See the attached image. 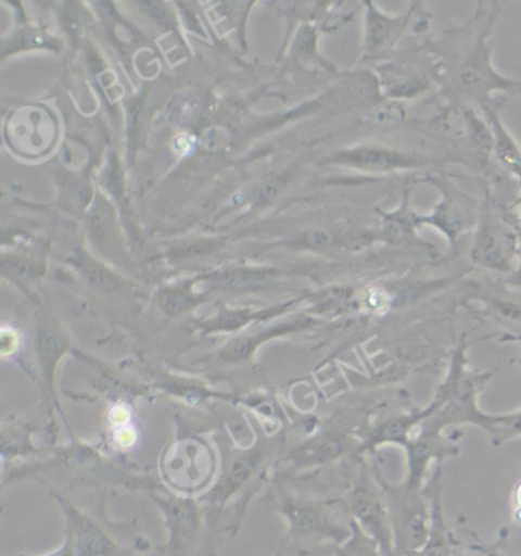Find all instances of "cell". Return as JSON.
Here are the masks:
<instances>
[{"instance_id": "1", "label": "cell", "mask_w": 521, "mask_h": 556, "mask_svg": "<svg viewBox=\"0 0 521 556\" xmlns=\"http://www.w3.org/2000/svg\"><path fill=\"white\" fill-rule=\"evenodd\" d=\"M467 348L468 343L462 341L453 352L447 377L437 387L442 405L418 427L406 448L408 472L404 480L411 486L423 488L431 462L460 453L459 445L442 434L444 428L472 424L488 433L493 426L494 416L479 408L478 397L496 371L468 367Z\"/></svg>"}, {"instance_id": "2", "label": "cell", "mask_w": 521, "mask_h": 556, "mask_svg": "<svg viewBox=\"0 0 521 556\" xmlns=\"http://www.w3.org/2000/svg\"><path fill=\"white\" fill-rule=\"evenodd\" d=\"M271 509L287 521V533L276 556H306L340 546L352 535V518L343 500L302 497L279 490L272 494Z\"/></svg>"}, {"instance_id": "3", "label": "cell", "mask_w": 521, "mask_h": 556, "mask_svg": "<svg viewBox=\"0 0 521 556\" xmlns=\"http://www.w3.org/2000/svg\"><path fill=\"white\" fill-rule=\"evenodd\" d=\"M378 482L387 500L395 556H416L430 535L431 505L427 488H415L406 480L399 484L384 479L380 467L373 465Z\"/></svg>"}, {"instance_id": "4", "label": "cell", "mask_w": 521, "mask_h": 556, "mask_svg": "<svg viewBox=\"0 0 521 556\" xmlns=\"http://www.w3.org/2000/svg\"><path fill=\"white\" fill-rule=\"evenodd\" d=\"M355 462L356 469L343 498L348 516L370 539L377 541L382 554L395 556L387 500L378 482L374 467H370L365 457H355Z\"/></svg>"}, {"instance_id": "5", "label": "cell", "mask_w": 521, "mask_h": 556, "mask_svg": "<svg viewBox=\"0 0 521 556\" xmlns=\"http://www.w3.org/2000/svg\"><path fill=\"white\" fill-rule=\"evenodd\" d=\"M153 502L163 513L168 539L164 556H196L199 547L207 548V523L201 505L194 498L153 491Z\"/></svg>"}, {"instance_id": "6", "label": "cell", "mask_w": 521, "mask_h": 556, "mask_svg": "<svg viewBox=\"0 0 521 556\" xmlns=\"http://www.w3.org/2000/svg\"><path fill=\"white\" fill-rule=\"evenodd\" d=\"M66 518V540L73 544L74 556H137L140 546H126L115 539L107 526L75 507L63 495L54 494Z\"/></svg>"}, {"instance_id": "7", "label": "cell", "mask_w": 521, "mask_h": 556, "mask_svg": "<svg viewBox=\"0 0 521 556\" xmlns=\"http://www.w3.org/2000/svg\"><path fill=\"white\" fill-rule=\"evenodd\" d=\"M359 448L361 439L358 438V430L333 426L323 428L292 448L287 460L294 469L325 467L346 456L358 457Z\"/></svg>"}, {"instance_id": "8", "label": "cell", "mask_w": 521, "mask_h": 556, "mask_svg": "<svg viewBox=\"0 0 521 556\" xmlns=\"http://www.w3.org/2000/svg\"><path fill=\"white\" fill-rule=\"evenodd\" d=\"M39 476L55 477V480L63 479L65 482L91 484L100 479L107 482L111 469L104 458L91 446L85 443H74L69 448L60 450L52 460L36 465ZM119 479V476H112Z\"/></svg>"}, {"instance_id": "9", "label": "cell", "mask_w": 521, "mask_h": 556, "mask_svg": "<svg viewBox=\"0 0 521 556\" xmlns=\"http://www.w3.org/2000/svg\"><path fill=\"white\" fill-rule=\"evenodd\" d=\"M431 505L430 535L421 552L416 556H459L457 541L445 521L442 506V467L437 465L425 484Z\"/></svg>"}, {"instance_id": "10", "label": "cell", "mask_w": 521, "mask_h": 556, "mask_svg": "<svg viewBox=\"0 0 521 556\" xmlns=\"http://www.w3.org/2000/svg\"><path fill=\"white\" fill-rule=\"evenodd\" d=\"M336 163L354 165V167L369 168V170H399V168L418 165L415 155L396 152L387 148H363L346 152L335 157Z\"/></svg>"}, {"instance_id": "11", "label": "cell", "mask_w": 521, "mask_h": 556, "mask_svg": "<svg viewBox=\"0 0 521 556\" xmlns=\"http://www.w3.org/2000/svg\"><path fill=\"white\" fill-rule=\"evenodd\" d=\"M309 323L307 318L295 319L294 323H284V325L274 326V328L266 329L264 332L257 333V336L236 338V340L230 341V343L225 345L223 351L219 352L220 359L231 364L245 363L265 341L271 340L274 337L284 336V333L292 332V330L306 328Z\"/></svg>"}, {"instance_id": "12", "label": "cell", "mask_w": 521, "mask_h": 556, "mask_svg": "<svg viewBox=\"0 0 521 556\" xmlns=\"http://www.w3.org/2000/svg\"><path fill=\"white\" fill-rule=\"evenodd\" d=\"M67 352V340L58 330H42L39 340L40 366L45 387H47L48 400L54 402L59 407L58 394H55V371H58L59 361Z\"/></svg>"}, {"instance_id": "13", "label": "cell", "mask_w": 521, "mask_h": 556, "mask_svg": "<svg viewBox=\"0 0 521 556\" xmlns=\"http://www.w3.org/2000/svg\"><path fill=\"white\" fill-rule=\"evenodd\" d=\"M404 28V17H387L370 10L369 26H367V45L373 51L384 50L399 36Z\"/></svg>"}, {"instance_id": "14", "label": "cell", "mask_w": 521, "mask_h": 556, "mask_svg": "<svg viewBox=\"0 0 521 556\" xmlns=\"http://www.w3.org/2000/svg\"><path fill=\"white\" fill-rule=\"evenodd\" d=\"M351 526L352 535L340 546L332 547V556H385L377 541L370 539L356 521L351 520Z\"/></svg>"}, {"instance_id": "15", "label": "cell", "mask_w": 521, "mask_h": 556, "mask_svg": "<svg viewBox=\"0 0 521 556\" xmlns=\"http://www.w3.org/2000/svg\"><path fill=\"white\" fill-rule=\"evenodd\" d=\"M3 441V457L7 456H24L28 453H37L29 438L28 430L24 426H16L11 424V427L3 428L2 433Z\"/></svg>"}, {"instance_id": "16", "label": "cell", "mask_w": 521, "mask_h": 556, "mask_svg": "<svg viewBox=\"0 0 521 556\" xmlns=\"http://www.w3.org/2000/svg\"><path fill=\"white\" fill-rule=\"evenodd\" d=\"M488 434L496 446L513 438H521V408L509 415L494 416Z\"/></svg>"}, {"instance_id": "17", "label": "cell", "mask_w": 521, "mask_h": 556, "mask_svg": "<svg viewBox=\"0 0 521 556\" xmlns=\"http://www.w3.org/2000/svg\"><path fill=\"white\" fill-rule=\"evenodd\" d=\"M196 303L198 296L191 294L189 287L170 288L160 296L161 307L171 315L189 311Z\"/></svg>"}, {"instance_id": "18", "label": "cell", "mask_w": 521, "mask_h": 556, "mask_svg": "<svg viewBox=\"0 0 521 556\" xmlns=\"http://www.w3.org/2000/svg\"><path fill=\"white\" fill-rule=\"evenodd\" d=\"M81 269H84L88 280L91 281L92 285H96L97 288L107 289V291H116V289L123 288L122 280H119L118 277L107 273L106 269L101 268V266L96 265V263H81Z\"/></svg>"}, {"instance_id": "19", "label": "cell", "mask_w": 521, "mask_h": 556, "mask_svg": "<svg viewBox=\"0 0 521 556\" xmlns=\"http://www.w3.org/2000/svg\"><path fill=\"white\" fill-rule=\"evenodd\" d=\"M472 535H474L475 544H472L471 548L478 552L480 556H504V554H501V547L505 546V541L508 540V532L501 531L500 539L493 544L482 543L474 532H472Z\"/></svg>"}, {"instance_id": "20", "label": "cell", "mask_w": 521, "mask_h": 556, "mask_svg": "<svg viewBox=\"0 0 521 556\" xmlns=\"http://www.w3.org/2000/svg\"><path fill=\"white\" fill-rule=\"evenodd\" d=\"M17 348H18L17 333L14 332L13 329H3L2 330V355L3 356L13 355V353L17 351Z\"/></svg>"}, {"instance_id": "21", "label": "cell", "mask_w": 521, "mask_h": 556, "mask_svg": "<svg viewBox=\"0 0 521 556\" xmlns=\"http://www.w3.org/2000/svg\"><path fill=\"white\" fill-rule=\"evenodd\" d=\"M511 503L512 520L516 521L517 525H521V480L517 483V486L513 488Z\"/></svg>"}, {"instance_id": "22", "label": "cell", "mask_w": 521, "mask_h": 556, "mask_svg": "<svg viewBox=\"0 0 521 556\" xmlns=\"http://www.w3.org/2000/svg\"><path fill=\"white\" fill-rule=\"evenodd\" d=\"M306 243L310 248H323L331 243V238L326 232H310L306 236Z\"/></svg>"}, {"instance_id": "23", "label": "cell", "mask_w": 521, "mask_h": 556, "mask_svg": "<svg viewBox=\"0 0 521 556\" xmlns=\"http://www.w3.org/2000/svg\"><path fill=\"white\" fill-rule=\"evenodd\" d=\"M115 442L122 446H132L135 443V433L132 428H118L115 433Z\"/></svg>"}, {"instance_id": "24", "label": "cell", "mask_w": 521, "mask_h": 556, "mask_svg": "<svg viewBox=\"0 0 521 556\" xmlns=\"http://www.w3.org/2000/svg\"><path fill=\"white\" fill-rule=\"evenodd\" d=\"M277 191H279V184H266V186L262 187V189L258 190V201H269V199H272L274 194H276Z\"/></svg>"}, {"instance_id": "25", "label": "cell", "mask_w": 521, "mask_h": 556, "mask_svg": "<svg viewBox=\"0 0 521 556\" xmlns=\"http://www.w3.org/2000/svg\"><path fill=\"white\" fill-rule=\"evenodd\" d=\"M42 556H74L73 544L69 543V540L65 539V543L62 544V547H59L58 551L51 552V554Z\"/></svg>"}, {"instance_id": "26", "label": "cell", "mask_w": 521, "mask_h": 556, "mask_svg": "<svg viewBox=\"0 0 521 556\" xmlns=\"http://www.w3.org/2000/svg\"><path fill=\"white\" fill-rule=\"evenodd\" d=\"M332 547L329 548H320V551L310 552L306 556H332L331 554Z\"/></svg>"}, {"instance_id": "27", "label": "cell", "mask_w": 521, "mask_h": 556, "mask_svg": "<svg viewBox=\"0 0 521 556\" xmlns=\"http://www.w3.org/2000/svg\"><path fill=\"white\" fill-rule=\"evenodd\" d=\"M513 340H516V341H520V340H521V336H520V337H517V338H513ZM519 366L521 367V361H520V363H519Z\"/></svg>"}, {"instance_id": "28", "label": "cell", "mask_w": 521, "mask_h": 556, "mask_svg": "<svg viewBox=\"0 0 521 556\" xmlns=\"http://www.w3.org/2000/svg\"><path fill=\"white\" fill-rule=\"evenodd\" d=\"M160 556H164V554H163V551H161V554H160Z\"/></svg>"}]
</instances>
